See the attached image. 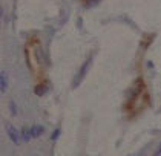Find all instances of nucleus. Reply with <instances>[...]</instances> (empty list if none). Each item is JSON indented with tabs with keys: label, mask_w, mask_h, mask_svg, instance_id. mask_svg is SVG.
Segmentation results:
<instances>
[{
	"label": "nucleus",
	"mask_w": 161,
	"mask_h": 156,
	"mask_svg": "<svg viewBox=\"0 0 161 156\" xmlns=\"http://www.w3.org/2000/svg\"><path fill=\"white\" fill-rule=\"evenodd\" d=\"M92 58H94V55H91L89 58H87L85 63H83V66L80 67V71L77 72V77L74 78V83H72V87H78L80 84H81V81H83V78L86 77L87 71H89V67H91V63H92Z\"/></svg>",
	"instance_id": "nucleus-1"
},
{
	"label": "nucleus",
	"mask_w": 161,
	"mask_h": 156,
	"mask_svg": "<svg viewBox=\"0 0 161 156\" xmlns=\"http://www.w3.org/2000/svg\"><path fill=\"white\" fill-rule=\"evenodd\" d=\"M9 109H11V113L13 115H17V107H15V104H14L13 101L9 103Z\"/></svg>",
	"instance_id": "nucleus-7"
},
{
	"label": "nucleus",
	"mask_w": 161,
	"mask_h": 156,
	"mask_svg": "<svg viewBox=\"0 0 161 156\" xmlns=\"http://www.w3.org/2000/svg\"><path fill=\"white\" fill-rule=\"evenodd\" d=\"M45 132V129L42 127V126H34V127H31V133H32V138H38L42 133Z\"/></svg>",
	"instance_id": "nucleus-4"
},
{
	"label": "nucleus",
	"mask_w": 161,
	"mask_h": 156,
	"mask_svg": "<svg viewBox=\"0 0 161 156\" xmlns=\"http://www.w3.org/2000/svg\"><path fill=\"white\" fill-rule=\"evenodd\" d=\"M46 90H48V87H46L45 84H40V86L36 87V95H45Z\"/></svg>",
	"instance_id": "nucleus-6"
},
{
	"label": "nucleus",
	"mask_w": 161,
	"mask_h": 156,
	"mask_svg": "<svg viewBox=\"0 0 161 156\" xmlns=\"http://www.w3.org/2000/svg\"><path fill=\"white\" fill-rule=\"evenodd\" d=\"M5 129H6V133H8L9 139L13 141L14 144H19V143H20V136H22V133H19V130L14 127L13 124H6Z\"/></svg>",
	"instance_id": "nucleus-2"
},
{
	"label": "nucleus",
	"mask_w": 161,
	"mask_h": 156,
	"mask_svg": "<svg viewBox=\"0 0 161 156\" xmlns=\"http://www.w3.org/2000/svg\"><path fill=\"white\" fill-rule=\"evenodd\" d=\"M31 138H32L31 129H23V130H22V139L28 143V141H31Z\"/></svg>",
	"instance_id": "nucleus-5"
},
{
	"label": "nucleus",
	"mask_w": 161,
	"mask_h": 156,
	"mask_svg": "<svg viewBox=\"0 0 161 156\" xmlns=\"http://www.w3.org/2000/svg\"><path fill=\"white\" fill-rule=\"evenodd\" d=\"M6 89H8V78H6V73L2 72L0 73V90H2V94H5Z\"/></svg>",
	"instance_id": "nucleus-3"
},
{
	"label": "nucleus",
	"mask_w": 161,
	"mask_h": 156,
	"mask_svg": "<svg viewBox=\"0 0 161 156\" xmlns=\"http://www.w3.org/2000/svg\"><path fill=\"white\" fill-rule=\"evenodd\" d=\"M58 135H60V129H57V130H55V132L52 133V139H54V141H55V139H57V138H58Z\"/></svg>",
	"instance_id": "nucleus-8"
},
{
	"label": "nucleus",
	"mask_w": 161,
	"mask_h": 156,
	"mask_svg": "<svg viewBox=\"0 0 161 156\" xmlns=\"http://www.w3.org/2000/svg\"><path fill=\"white\" fill-rule=\"evenodd\" d=\"M153 156H161V144H160V147L157 148V152H155V155Z\"/></svg>",
	"instance_id": "nucleus-9"
}]
</instances>
